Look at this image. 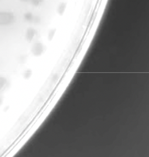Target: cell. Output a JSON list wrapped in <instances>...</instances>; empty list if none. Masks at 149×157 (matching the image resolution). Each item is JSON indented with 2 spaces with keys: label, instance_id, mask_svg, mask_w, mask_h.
<instances>
[{
  "label": "cell",
  "instance_id": "6da1fadb",
  "mask_svg": "<svg viewBox=\"0 0 149 157\" xmlns=\"http://www.w3.org/2000/svg\"><path fill=\"white\" fill-rule=\"evenodd\" d=\"M15 21L14 14L11 12H0V25L7 26L13 24Z\"/></svg>",
  "mask_w": 149,
  "mask_h": 157
},
{
  "label": "cell",
  "instance_id": "7a4b0ae2",
  "mask_svg": "<svg viewBox=\"0 0 149 157\" xmlns=\"http://www.w3.org/2000/svg\"><path fill=\"white\" fill-rule=\"evenodd\" d=\"M44 50V47L41 42L37 41L33 44L32 48V52L35 56H39L43 54Z\"/></svg>",
  "mask_w": 149,
  "mask_h": 157
},
{
  "label": "cell",
  "instance_id": "3957f363",
  "mask_svg": "<svg viewBox=\"0 0 149 157\" xmlns=\"http://www.w3.org/2000/svg\"><path fill=\"white\" fill-rule=\"evenodd\" d=\"M37 34L36 31L33 28H29L27 30L25 34V38L27 39V40L29 42H31L33 40V39L35 38V36Z\"/></svg>",
  "mask_w": 149,
  "mask_h": 157
},
{
  "label": "cell",
  "instance_id": "277c9868",
  "mask_svg": "<svg viewBox=\"0 0 149 157\" xmlns=\"http://www.w3.org/2000/svg\"><path fill=\"white\" fill-rule=\"evenodd\" d=\"M66 7H67L66 3H61L58 6V8H57V13H58L60 15H62L65 11Z\"/></svg>",
  "mask_w": 149,
  "mask_h": 157
},
{
  "label": "cell",
  "instance_id": "5b68a950",
  "mask_svg": "<svg viewBox=\"0 0 149 157\" xmlns=\"http://www.w3.org/2000/svg\"><path fill=\"white\" fill-rule=\"evenodd\" d=\"M34 17H35V15H34L32 13H27L25 14L24 16L25 20L29 22H32Z\"/></svg>",
  "mask_w": 149,
  "mask_h": 157
},
{
  "label": "cell",
  "instance_id": "8992f818",
  "mask_svg": "<svg viewBox=\"0 0 149 157\" xmlns=\"http://www.w3.org/2000/svg\"><path fill=\"white\" fill-rule=\"evenodd\" d=\"M6 79L4 77H0V91L3 89L6 84Z\"/></svg>",
  "mask_w": 149,
  "mask_h": 157
},
{
  "label": "cell",
  "instance_id": "52a82bcc",
  "mask_svg": "<svg viewBox=\"0 0 149 157\" xmlns=\"http://www.w3.org/2000/svg\"><path fill=\"white\" fill-rule=\"evenodd\" d=\"M56 29H51V31H49L48 32V40H51L52 39L54 38V36H55V33H56Z\"/></svg>",
  "mask_w": 149,
  "mask_h": 157
},
{
  "label": "cell",
  "instance_id": "ba28073f",
  "mask_svg": "<svg viewBox=\"0 0 149 157\" xmlns=\"http://www.w3.org/2000/svg\"><path fill=\"white\" fill-rule=\"evenodd\" d=\"M30 1L31 2V3L34 5V6H37L42 3L43 0H30Z\"/></svg>",
  "mask_w": 149,
  "mask_h": 157
},
{
  "label": "cell",
  "instance_id": "9c48e42d",
  "mask_svg": "<svg viewBox=\"0 0 149 157\" xmlns=\"http://www.w3.org/2000/svg\"><path fill=\"white\" fill-rule=\"evenodd\" d=\"M24 78H26V79H27V78H30L31 76H32V71H31L30 70H27L26 71L24 72Z\"/></svg>",
  "mask_w": 149,
  "mask_h": 157
},
{
  "label": "cell",
  "instance_id": "30bf717a",
  "mask_svg": "<svg viewBox=\"0 0 149 157\" xmlns=\"http://www.w3.org/2000/svg\"><path fill=\"white\" fill-rule=\"evenodd\" d=\"M40 22H41V18L39 17V16L34 17V19H33V21H32L33 23H35V24H38V23H39Z\"/></svg>",
  "mask_w": 149,
  "mask_h": 157
},
{
  "label": "cell",
  "instance_id": "8fae6325",
  "mask_svg": "<svg viewBox=\"0 0 149 157\" xmlns=\"http://www.w3.org/2000/svg\"><path fill=\"white\" fill-rule=\"evenodd\" d=\"M2 103V96H0V105H1Z\"/></svg>",
  "mask_w": 149,
  "mask_h": 157
},
{
  "label": "cell",
  "instance_id": "7c38bea8",
  "mask_svg": "<svg viewBox=\"0 0 149 157\" xmlns=\"http://www.w3.org/2000/svg\"><path fill=\"white\" fill-rule=\"evenodd\" d=\"M21 2H29L30 0H20Z\"/></svg>",
  "mask_w": 149,
  "mask_h": 157
}]
</instances>
